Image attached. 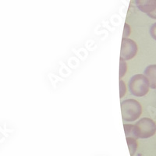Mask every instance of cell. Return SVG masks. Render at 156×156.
Here are the masks:
<instances>
[{
  "instance_id": "6da1fadb",
  "label": "cell",
  "mask_w": 156,
  "mask_h": 156,
  "mask_svg": "<svg viewBox=\"0 0 156 156\" xmlns=\"http://www.w3.org/2000/svg\"><path fill=\"white\" fill-rule=\"evenodd\" d=\"M142 107L134 99H126L121 102V113L124 121L132 122L138 119L141 115Z\"/></svg>"
},
{
  "instance_id": "7a4b0ae2",
  "label": "cell",
  "mask_w": 156,
  "mask_h": 156,
  "mask_svg": "<svg viewBox=\"0 0 156 156\" xmlns=\"http://www.w3.org/2000/svg\"><path fill=\"white\" fill-rule=\"evenodd\" d=\"M128 84L129 92L136 97L146 95L150 87L147 78L143 74H136L132 76Z\"/></svg>"
},
{
  "instance_id": "3957f363",
  "label": "cell",
  "mask_w": 156,
  "mask_h": 156,
  "mask_svg": "<svg viewBox=\"0 0 156 156\" xmlns=\"http://www.w3.org/2000/svg\"><path fill=\"white\" fill-rule=\"evenodd\" d=\"M135 125L138 128L140 138H149L154 136L156 132L155 122L150 118H142Z\"/></svg>"
},
{
  "instance_id": "277c9868",
  "label": "cell",
  "mask_w": 156,
  "mask_h": 156,
  "mask_svg": "<svg viewBox=\"0 0 156 156\" xmlns=\"http://www.w3.org/2000/svg\"><path fill=\"white\" fill-rule=\"evenodd\" d=\"M137 52V45L132 39L122 37L121 44L120 58L124 60H130Z\"/></svg>"
},
{
  "instance_id": "5b68a950",
  "label": "cell",
  "mask_w": 156,
  "mask_h": 156,
  "mask_svg": "<svg viewBox=\"0 0 156 156\" xmlns=\"http://www.w3.org/2000/svg\"><path fill=\"white\" fill-rule=\"evenodd\" d=\"M135 3L141 12L147 14L156 9V0H135Z\"/></svg>"
},
{
  "instance_id": "8992f818",
  "label": "cell",
  "mask_w": 156,
  "mask_h": 156,
  "mask_svg": "<svg viewBox=\"0 0 156 156\" xmlns=\"http://www.w3.org/2000/svg\"><path fill=\"white\" fill-rule=\"evenodd\" d=\"M144 76L147 78L150 87L156 89V65H149L144 69Z\"/></svg>"
},
{
  "instance_id": "52a82bcc",
  "label": "cell",
  "mask_w": 156,
  "mask_h": 156,
  "mask_svg": "<svg viewBox=\"0 0 156 156\" xmlns=\"http://www.w3.org/2000/svg\"><path fill=\"white\" fill-rule=\"evenodd\" d=\"M124 131L126 137H132L134 139L140 138V133H139L138 128L136 125L133 124H124Z\"/></svg>"
},
{
  "instance_id": "ba28073f",
  "label": "cell",
  "mask_w": 156,
  "mask_h": 156,
  "mask_svg": "<svg viewBox=\"0 0 156 156\" xmlns=\"http://www.w3.org/2000/svg\"><path fill=\"white\" fill-rule=\"evenodd\" d=\"M126 141H127L128 147H129V151L130 153V155L133 156V154L136 152V150L137 148V143L136 140L132 137H126Z\"/></svg>"
},
{
  "instance_id": "9c48e42d",
  "label": "cell",
  "mask_w": 156,
  "mask_h": 156,
  "mask_svg": "<svg viewBox=\"0 0 156 156\" xmlns=\"http://www.w3.org/2000/svg\"><path fill=\"white\" fill-rule=\"evenodd\" d=\"M127 70V64L126 60L120 58V62H119V78H122L124 76Z\"/></svg>"
},
{
  "instance_id": "30bf717a",
  "label": "cell",
  "mask_w": 156,
  "mask_h": 156,
  "mask_svg": "<svg viewBox=\"0 0 156 156\" xmlns=\"http://www.w3.org/2000/svg\"><path fill=\"white\" fill-rule=\"evenodd\" d=\"M119 90H120V94H119V96H120V98H122L123 96L125 95L126 92V86L125 84V83L122 81V80H119Z\"/></svg>"
},
{
  "instance_id": "8fae6325",
  "label": "cell",
  "mask_w": 156,
  "mask_h": 156,
  "mask_svg": "<svg viewBox=\"0 0 156 156\" xmlns=\"http://www.w3.org/2000/svg\"><path fill=\"white\" fill-rule=\"evenodd\" d=\"M130 34V27L127 23L124 24V30H123V37L127 38L129 35Z\"/></svg>"
},
{
  "instance_id": "7c38bea8",
  "label": "cell",
  "mask_w": 156,
  "mask_h": 156,
  "mask_svg": "<svg viewBox=\"0 0 156 156\" xmlns=\"http://www.w3.org/2000/svg\"><path fill=\"white\" fill-rule=\"evenodd\" d=\"M150 34L151 37L156 41V23H153L150 27Z\"/></svg>"
},
{
  "instance_id": "4fadbf2b",
  "label": "cell",
  "mask_w": 156,
  "mask_h": 156,
  "mask_svg": "<svg viewBox=\"0 0 156 156\" xmlns=\"http://www.w3.org/2000/svg\"><path fill=\"white\" fill-rule=\"evenodd\" d=\"M147 15H148L149 17H151V18H152V19L156 20V9L154 11V12H151V13H149V14H147Z\"/></svg>"
}]
</instances>
